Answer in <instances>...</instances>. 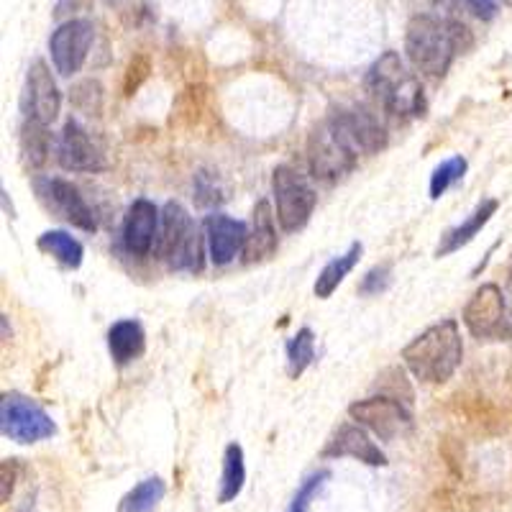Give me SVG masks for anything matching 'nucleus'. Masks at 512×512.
Instances as JSON below:
<instances>
[{
	"instance_id": "obj_9",
	"label": "nucleus",
	"mask_w": 512,
	"mask_h": 512,
	"mask_svg": "<svg viewBox=\"0 0 512 512\" xmlns=\"http://www.w3.org/2000/svg\"><path fill=\"white\" fill-rule=\"evenodd\" d=\"M349 415L354 423L367 428L379 441H397L413 428V415L405 402L392 400L387 395H374L367 400H356L349 405Z\"/></svg>"
},
{
	"instance_id": "obj_30",
	"label": "nucleus",
	"mask_w": 512,
	"mask_h": 512,
	"mask_svg": "<svg viewBox=\"0 0 512 512\" xmlns=\"http://www.w3.org/2000/svg\"><path fill=\"white\" fill-rule=\"evenodd\" d=\"M149 72H152V62H149L146 54H136V57H131V62H128L126 67V75H123V95L131 98V95L139 93L141 85L149 80Z\"/></svg>"
},
{
	"instance_id": "obj_20",
	"label": "nucleus",
	"mask_w": 512,
	"mask_h": 512,
	"mask_svg": "<svg viewBox=\"0 0 512 512\" xmlns=\"http://www.w3.org/2000/svg\"><path fill=\"white\" fill-rule=\"evenodd\" d=\"M108 351L118 367H126L146 351V333L139 320H118L108 331Z\"/></svg>"
},
{
	"instance_id": "obj_16",
	"label": "nucleus",
	"mask_w": 512,
	"mask_h": 512,
	"mask_svg": "<svg viewBox=\"0 0 512 512\" xmlns=\"http://www.w3.org/2000/svg\"><path fill=\"white\" fill-rule=\"evenodd\" d=\"M203 226L213 264H218V267L231 264L236 259V254L244 251L246 239H249L246 223L233 221L231 216H223V213H213V216L205 218Z\"/></svg>"
},
{
	"instance_id": "obj_8",
	"label": "nucleus",
	"mask_w": 512,
	"mask_h": 512,
	"mask_svg": "<svg viewBox=\"0 0 512 512\" xmlns=\"http://www.w3.org/2000/svg\"><path fill=\"white\" fill-rule=\"evenodd\" d=\"M0 433L16 443H39L57 433L52 415L39 402L21 392H3L0 397Z\"/></svg>"
},
{
	"instance_id": "obj_26",
	"label": "nucleus",
	"mask_w": 512,
	"mask_h": 512,
	"mask_svg": "<svg viewBox=\"0 0 512 512\" xmlns=\"http://www.w3.org/2000/svg\"><path fill=\"white\" fill-rule=\"evenodd\" d=\"M315 361V336L310 328H300L287 344V374L292 379H300L305 369Z\"/></svg>"
},
{
	"instance_id": "obj_34",
	"label": "nucleus",
	"mask_w": 512,
	"mask_h": 512,
	"mask_svg": "<svg viewBox=\"0 0 512 512\" xmlns=\"http://www.w3.org/2000/svg\"><path fill=\"white\" fill-rule=\"evenodd\" d=\"M466 11H472L474 16L482 21H492L497 16V0H461Z\"/></svg>"
},
{
	"instance_id": "obj_32",
	"label": "nucleus",
	"mask_w": 512,
	"mask_h": 512,
	"mask_svg": "<svg viewBox=\"0 0 512 512\" xmlns=\"http://www.w3.org/2000/svg\"><path fill=\"white\" fill-rule=\"evenodd\" d=\"M392 285V267L390 264H379V267L369 269L367 277L361 280L359 292L361 295H382L390 290Z\"/></svg>"
},
{
	"instance_id": "obj_12",
	"label": "nucleus",
	"mask_w": 512,
	"mask_h": 512,
	"mask_svg": "<svg viewBox=\"0 0 512 512\" xmlns=\"http://www.w3.org/2000/svg\"><path fill=\"white\" fill-rule=\"evenodd\" d=\"M57 162L67 172H103L108 169V159H105L100 144L75 118L64 123L62 134H59Z\"/></svg>"
},
{
	"instance_id": "obj_17",
	"label": "nucleus",
	"mask_w": 512,
	"mask_h": 512,
	"mask_svg": "<svg viewBox=\"0 0 512 512\" xmlns=\"http://www.w3.org/2000/svg\"><path fill=\"white\" fill-rule=\"evenodd\" d=\"M331 116L349 134V139L354 141V146L361 154H377L387 146V131H384V126L377 121V116H372L364 108H338Z\"/></svg>"
},
{
	"instance_id": "obj_5",
	"label": "nucleus",
	"mask_w": 512,
	"mask_h": 512,
	"mask_svg": "<svg viewBox=\"0 0 512 512\" xmlns=\"http://www.w3.org/2000/svg\"><path fill=\"white\" fill-rule=\"evenodd\" d=\"M359 157L361 152L333 116L313 128L308 139V164L315 180H341L356 167Z\"/></svg>"
},
{
	"instance_id": "obj_7",
	"label": "nucleus",
	"mask_w": 512,
	"mask_h": 512,
	"mask_svg": "<svg viewBox=\"0 0 512 512\" xmlns=\"http://www.w3.org/2000/svg\"><path fill=\"white\" fill-rule=\"evenodd\" d=\"M466 331L479 341H512V310L497 285H482L464 305Z\"/></svg>"
},
{
	"instance_id": "obj_6",
	"label": "nucleus",
	"mask_w": 512,
	"mask_h": 512,
	"mask_svg": "<svg viewBox=\"0 0 512 512\" xmlns=\"http://www.w3.org/2000/svg\"><path fill=\"white\" fill-rule=\"evenodd\" d=\"M272 195L282 231L295 233L308 226L318 195L297 169L280 164L272 172Z\"/></svg>"
},
{
	"instance_id": "obj_19",
	"label": "nucleus",
	"mask_w": 512,
	"mask_h": 512,
	"mask_svg": "<svg viewBox=\"0 0 512 512\" xmlns=\"http://www.w3.org/2000/svg\"><path fill=\"white\" fill-rule=\"evenodd\" d=\"M497 208H500V203H497L495 198L482 200V203L472 210V216L466 218L464 223H459V226H454V228H448L436 246L438 259L456 254V251L464 249L466 244H472L474 236H477V233L482 231L489 221H492V216L497 213Z\"/></svg>"
},
{
	"instance_id": "obj_13",
	"label": "nucleus",
	"mask_w": 512,
	"mask_h": 512,
	"mask_svg": "<svg viewBox=\"0 0 512 512\" xmlns=\"http://www.w3.org/2000/svg\"><path fill=\"white\" fill-rule=\"evenodd\" d=\"M62 108V93H59L57 82H54L52 70L44 59H34L26 75V90L21 98V111L24 118L39 123H54Z\"/></svg>"
},
{
	"instance_id": "obj_10",
	"label": "nucleus",
	"mask_w": 512,
	"mask_h": 512,
	"mask_svg": "<svg viewBox=\"0 0 512 512\" xmlns=\"http://www.w3.org/2000/svg\"><path fill=\"white\" fill-rule=\"evenodd\" d=\"M34 187L39 192L41 203L47 205L54 216L64 218L70 226L80 228V231H98L93 208H90L88 200L82 198V192L70 180H62V177H36Z\"/></svg>"
},
{
	"instance_id": "obj_24",
	"label": "nucleus",
	"mask_w": 512,
	"mask_h": 512,
	"mask_svg": "<svg viewBox=\"0 0 512 512\" xmlns=\"http://www.w3.org/2000/svg\"><path fill=\"white\" fill-rule=\"evenodd\" d=\"M21 152H24L26 162L31 167H44L52 152V134H49L47 123L29 121L24 118V126H21Z\"/></svg>"
},
{
	"instance_id": "obj_25",
	"label": "nucleus",
	"mask_w": 512,
	"mask_h": 512,
	"mask_svg": "<svg viewBox=\"0 0 512 512\" xmlns=\"http://www.w3.org/2000/svg\"><path fill=\"white\" fill-rule=\"evenodd\" d=\"M164 492H167V484L159 477L144 479L123 495L118 512H154L159 502L164 500Z\"/></svg>"
},
{
	"instance_id": "obj_3",
	"label": "nucleus",
	"mask_w": 512,
	"mask_h": 512,
	"mask_svg": "<svg viewBox=\"0 0 512 512\" xmlns=\"http://www.w3.org/2000/svg\"><path fill=\"white\" fill-rule=\"evenodd\" d=\"M367 90L395 118L423 116L425 95L418 77L405 67L397 52H384L369 67Z\"/></svg>"
},
{
	"instance_id": "obj_14",
	"label": "nucleus",
	"mask_w": 512,
	"mask_h": 512,
	"mask_svg": "<svg viewBox=\"0 0 512 512\" xmlns=\"http://www.w3.org/2000/svg\"><path fill=\"white\" fill-rule=\"evenodd\" d=\"M323 459H356L367 466H387V456L382 448L372 441L367 428L359 423H344L333 433L326 448L320 451Z\"/></svg>"
},
{
	"instance_id": "obj_2",
	"label": "nucleus",
	"mask_w": 512,
	"mask_h": 512,
	"mask_svg": "<svg viewBox=\"0 0 512 512\" xmlns=\"http://www.w3.org/2000/svg\"><path fill=\"white\" fill-rule=\"evenodd\" d=\"M464 359V338L456 320H441L425 328L405 349L402 361L415 379L425 384H443L454 377Z\"/></svg>"
},
{
	"instance_id": "obj_29",
	"label": "nucleus",
	"mask_w": 512,
	"mask_h": 512,
	"mask_svg": "<svg viewBox=\"0 0 512 512\" xmlns=\"http://www.w3.org/2000/svg\"><path fill=\"white\" fill-rule=\"evenodd\" d=\"M226 200V190L221 187L218 177L213 172H198L195 175V203L200 208H213V205L223 203Z\"/></svg>"
},
{
	"instance_id": "obj_11",
	"label": "nucleus",
	"mask_w": 512,
	"mask_h": 512,
	"mask_svg": "<svg viewBox=\"0 0 512 512\" xmlns=\"http://www.w3.org/2000/svg\"><path fill=\"white\" fill-rule=\"evenodd\" d=\"M95 39V26L88 18H72L64 21L49 39V52L52 62L62 77H72L82 70V64L88 59L90 47Z\"/></svg>"
},
{
	"instance_id": "obj_21",
	"label": "nucleus",
	"mask_w": 512,
	"mask_h": 512,
	"mask_svg": "<svg viewBox=\"0 0 512 512\" xmlns=\"http://www.w3.org/2000/svg\"><path fill=\"white\" fill-rule=\"evenodd\" d=\"M361 251H364V246H361L359 241H354V244L349 246V251H346V254L336 256V259H331L326 267L320 269L318 280H315V285H313L315 297H320V300H328V297H331L333 292L338 290V285H341V282L349 277L351 269L359 264Z\"/></svg>"
},
{
	"instance_id": "obj_31",
	"label": "nucleus",
	"mask_w": 512,
	"mask_h": 512,
	"mask_svg": "<svg viewBox=\"0 0 512 512\" xmlns=\"http://www.w3.org/2000/svg\"><path fill=\"white\" fill-rule=\"evenodd\" d=\"M328 479H331V472H328V469H320V472L310 474V477L303 482V487L297 489L290 512H310V502L315 500V495H318L320 487H323Z\"/></svg>"
},
{
	"instance_id": "obj_38",
	"label": "nucleus",
	"mask_w": 512,
	"mask_h": 512,
	"mask_svg": "<svg viewBox=\"0 0 512 512\" xmlns=\"http://www.w3.org/2000/svg\"><path fill=\"white\" fill-rule=\"evenodd\" d=\"M502 3H507V6H512V0H502Z\"/></svg>"
},
{
	"instance_id": "obj_35",
	"label": "nucleus",
	"mask_w": 512,
	"mask_h": 512,
	"mask_svg": "<svg viewBox=\"0 0 512 512\" xmlns=\"http://www.w3.org/2000/svg\"><path fill=\"white\" fill-rule=\"evenodd\" d=\"M13 512H36V492H26L24 500L18 502Z\"/></svg>"
},
{
	"instance_id": "obj_27",
	"label": "nucleus",
	"mask_w": 512,
	"mask_h": 512,
	"mask_svg": "<svg viewBox=\"0 0 512 512\" xmlns=\"http://www.w3.org/2000/svg\"><path fill=\"white\" fill-rule=\"evenodd\" d=\"M466 169H469V162H466L461 154L456 157H448L446 162L438 164L431 175V200H441L456 182L464 180Z\"/></svg>"
},
{
	"instance_id": "obj_37",
	"label": "nucleus",
	"mask_w": 512,
	"mask_h": 512,
	"mask_svg": "<svg viewBox=\"0 0 512 512\" xmlns=\"http://www.w3.org/2000/svg\"><path fill=\"white\" fill-rule=\"evenodd\" d=\"M3 338H8V318L3 315Z\"/></svg>"
},
{
	"instance_id": "obj_36",
	"label": "nucleus",
	"mask_w": 512,
	"mask_h": 512,
	"mask_svg": "<svg viewBox=\"0 0 512 512\" xmlns=\"http://www.w3.org/2000/svg\"><path fill=\"white\" fill-rule=\"evenodd\" d=\"M431 6L436 8V11H451V8H454V0H431Z\"/></svg>"
},
{
	"instance_id": "obj_1",
	"label": "nucleus",
	"mask_w": 512,
	"mask_h": 512,
	"mask_svg": "<svg viewBox=\"0 0 512 512\" xmlns=\"http://www.w3.org/2000/svg\"><path fill=\"white\" fill-rule=\"evenodd\" d=\"M474 47V36L469 26L459 18H436L418 13L410 18L405 31V52L410 64L425 77H443L454 64L456 54H464Z\"/></svg>"
},
{
	"instance_id": "obj_15",
	"label": "nucleus",
	"mask_w": 512,
	"mask_h": 512,
	"mask_svg": "<svg viewBox=\"0 0 512 512\" xmlns=\"http://www.w3.org/2000/svg\"><path fill=\"white\" fill-rule=\"evenodd\" d=\"M159 221L162 213L152 200H134L128 205L126 218H123V246L128 254L146 256L154 249L159 236Z\"/></svg>"
},
{
	"instance_id": "obj_28",
	"label": "nucleus",
	"mask_w": 512,
	"mask_h": 512,
	"mask_svg": "<svg viewBox=\"0 0 512 512\" xmlns=\"http://www.w3.org/2000/svg\"><path fill=\"white\" fill-rule=\"evenodd\" d=\"M103 85L98 80H82L77 82L75 88L70 90V103L77 113H85V116H100L103 111Z\"/></svg>"
},
{
	"instance_id": "obj_18",
	"label": "nucleus",
	"mask_w": 512,
	"mask_h": 512,
	"mask_svg": "<svg viewBox=\"0 0 512 512\" xmlns=\"http://www.w3.org/2000/svg\"><path fill=\"white\" fill-rule=\"evenodd\" d=\"M274 213L267 200H259L254 208V223H251L249 239L244 246V262L246 264H262L277 254V228H274Z\"/></svg>"
},
{
	"instance_id": "obj_22",
	"label": "nucleus",
	"mask_w": 512,
	"mask_h": 512,
	"mask_svg": "<svg viewBox=\"0 0 512 512\" xmlns=\"http://www.w3.org/2000/svg\"><path fill=\"white\" fill-rule=\"evenodd\" d=\"M246 482V464H244V448L239 443H228L223 451V474L221 489H218V502L228 505L241 495Z\"/></svg>"
},
{
	"instance_id": "obj_23",
	"label": "nucleus",
	"mask_w": 512,
	"mask_h": 512,
	"mask_svg": "<svg viewBox=\"0 0 512 512\" xmlns=\"http://www.w3.org/2000/svg\"><path fill=\"white\" fill-rule=\"evenodd\" d=\"M36 246H39V251L57 259L67 269H77L82 264V259H85V246L67 231H44L39 236V241H36Z\"/></svg>"
},
{
	"instance_id": "obj_4",
	"label": "nucleus",
	"mask_w": 512,
	"mask_h": 512,
	"mask_svg": "<svg viewBox=\"0 0 512 512\" xmlns=\"http://www.w3.org/2000/svg\"><path fill=\"white\" fill-rule=\"evenodd\" d=\"M157 254L162 262L169 264V269H177V272L203 269V236L190 213L175 200H169L162 208Z\"/></svg>"
},
{
	"instance_id": "obj_33",
	"label": "nucleus",
	"mask_w": 512,
	"mask_h": 512,
	"mask_svg": "<svg viewBox=\"0 0 512 512\" xmlns=\"http://www.w3.org/2000/svg\"><path fill=\"white\" fill-rule=\"evenodd\" d=\"M16 479H18V461L6 459L3 464H0V500L3 502L11 500Z\"/></svg>"
}]
</instances>
